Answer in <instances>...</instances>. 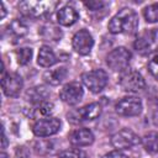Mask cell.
Listing matches in <instances>:
<instances>
[{
  "mask_svg": "<svg viewBox=\"0 0 158 158\" xmlns=\"http://www.w3.org/2000/svg\"><path fill=\"white\" fill-rule=\"evenodd\" d=\"M138 27V16L130 7L121 9L109 22L107 28L111 33H133Z\"/></svg>",
  "mask_w": 158,
  "mask_h": 158,
  "instance_id": "obj_1",
  "label": "cell"
},
{
  "mask_svg": "<svg viewBox=\"0 0 158 158\" xmlns=\"http://www.w3.org/2000/svg\"><path fill=\"white\" fill-rule=\"evenodd\" d=\"M156 40V32L154 31H146L143 32L135 42V48L137 49V52L146 54L149 53L152 49V46Z\"/></svg>",
  "mask_w": 158,
  "mask_h": 158,
  "instance_id": "obj_14",
  "label": "cell"
},
{
  "mask_svg": "<svg viewBox=\"0 0 158 158\" xmlns=\"http://www.w3.org/2000/svg\"><path fill=\"white\" fill-rule=\"evenodd\" d=\"M131 57H132V54L127 48L117 47L107 54L106 63L112 70L121 72V70H123L128 67V64L131 62Z\"/></svg>",
  "mask_w": 158,
  "mask_h": 158,
  "instance_id": "obj_4",
  "label": "cell"
},
{
  "mask_svg": "<svg viewBox=\"0 0 158 158\" xmlns=\"http://www.w3.org/2000/svg\"><path fill=\"white\" fill-rule=\"evenodd\" d=\"M84 5L91 11H100L105 6V2H102V1H86V2H84Z\"/></svg>",
  "mask_w": 158,
  "mask_h": 158,
  "instance_id": "obj_27",
  "label": "cell"
},
{
  "mask_svg": "<svg viewBox=\"0 0 158 158\" xmlns=\"http://www.w3.org/2000/svg\"><path fill=\"white\" fill-rule=\"evenodd\" d=\"M53 111V104L49 101H42L40 104H36L35 107L31 111V116L33 118H43L48 117Z\"/></svg>",
  "mask_w": 158,
  "mask_h": 158,
  "instance_id": "obj_20",
  "label": "cell"
},
{
  "mask_svg": "<svg viewBox=\"0 0 158 158\" xmlns=\"http://www.w3.org/2000/svg\"><path fill=\"white\" fill-rule=\"evenodd\" d=\"M37 63L43 68H49L57 63V57H56V54L51 47L42 46L40 48V52L37 56Z\"/></svg>",
  "mask_w": 158,
  "mask_h": 158,
  "instance_id": "obj_17",
  "label": "cell"
},
{
  "mask_svg": "<svg viewBox=\"0 0 158 158\" xmlns=\"http://www.w3.org/2000/svg\"><path fill=\"white\" fill-rule=\"evenodd\" d=\"M102 158H128L126 154H123L122 152H120V151H112V152H109V153H106Z\"/></svg>",
  "mask_w": 158,
  "mask_h": 158,
  "instance_id": "obj_28",
  "label": "cell"
},
{
  "mask_svg": "<svg viewBox=\"0 0 158 158\" xmlns=\"http://www.w3.org/2000/svg\"><path fill=\"white\" fill-rule=\"evenodd\" d=\"M41 36L43 37L44 41H53V42H57L60 37H62V32L60 30H58V27L53 26V25H47V26H43L42 30H41Z\"/></svg>",
  "mask_w": 158,
  "mask_h": 158,
  "instance_id": "obj_21",
  "label": "cell"
},
{
  "mask_svg": "<svg viewBox=\"0 0 158 158\" xmlns=\"http://www.w3.org/2000/svg\"><path fill=\"white\" fill-rule=\"evenodd\" d=\"M68 139L75 147H86L93 144L94 135L89 128H77L69 133Z\"/></svg>",
  "mask_w": 158,
  "mask_h": 158,
  "instance_id": "obj_13",
  "label": "cell"
},
{
  "mask_svg": "<svg viewBox=\"0 0 158 158\" xmlns=\"http://www.w3.org/2000/svg\"><path fill=\"white\" fill-rule=\"evenodd\" d=\"M0 158H9V156H7L5 152H2V153H1V156H0Z\"/></svg>",
  "mask_w": 158,
  "mask_h": 158,
  "instance_id": "obj_31",
  "label": "cell"
},
{
  "mask_svg": "<svg viewBox=\"0 0 158 158\" xmlns=\"http://www.w3.org/2000/svg\"><path fill=\"white\" fill-rule=\"evenodd\" d=\"M154 32H156V40L158 41V31H154Z\"/></svg>",
  "mask_w": 158,
  "mask_h": 158,
  "instance_id": "obj_32",
  "label": "cell"
},
{
  "mask_svg": "<svg viewBox=\"0 0 158 158\" xmlns=\"http://www.w3.org/2000/svg\"><path fill=\"white\" fill-rule=\"evenodd\" d=\"M107 80H109V77L104 69H94L81 74L83 84L94 94L102 91L107 84Z\"/></svg>",
  "mask_w": 158,
  "mask_h": 158,
  "instance_id": "obj_3",
  "label": "cell"
},
{
  "mask_svg": "<svg viewBox=\"0 0 158 158\" xmlns=\"http://www.w3.org/2000/svg\"><path fill=\"white\" fill-rule=\"evenodd\" d=\"M7 146V138H6V135H5V130L2 128V149L6 148Z\"/></svg>",
  "mask_w": 158,
  "mask_h": 158,
  "instance_id": "obj_30",
  "label": "cell"
},
{
  "mask_svg": "<svg viewBox=\"0 0 158 158\" xmlns=\"http://www.w3.org/2000/svg\"><path fill=\"white\" fill-rule=\"evenodd\" d=\"M120 85L125 91L128 93H138L144 90L146 88V81L141 73L137 70H127L125 72L121 78H120Z\"/></svg>",
  "mask_w": 158,
  "mask_h": 158,
  "instance_id": "obj_7",
  "label": "cell"
},
{
  "mask_svg": "<svg viewBox=\"0 0 158 158\" xmlns=\"http://www.w3.org/2000/svg\"><path fill=\"white\" fill-rule=\"evenodd\" d=\"M141 143V138L130 128H122L111 137V144L117 149H128Z\"/></svg>",
  "mask_w": 158,
  "mask_h": 158,
  "instance_id": "obj_5",
  "label": "cell"
},
{
  "mask_svg": "<svg viewBox=\"0 0 158 158\" xmlns=\"http://www.w3.org/2000/svg\"><path fill=\"white\" fill-rule=\"evenodd\" d=\"M68 75V70L65 67H58L54 69H49L43 74V80L49 85H59Z\"/></svg>",
  "mask_w": 158,
  "mask_h": 158,
  "instance_id": "obj_16",
  "label": "cell"
},
{
  "mask_svg": "<svg viewBox=\"0 0 158 158\" xmlns=\"http://www.w3.org/2000/svg\"><path fill=\"white\" fill-rule=\"evenodd\" d=\"M1 86L6 96L16 98L23 86V81L17 73H4L1 78Z\"/></svg>",
  "mask_w": 158,
  "mask_h": 158,
  "instance_id": "obj_9",
  "label": "cell"
},
{
  "mask_svg": "<svg viewBox=\"0 0 158 158\" xmlns=\"http://www.w3.org/2000/svg\"><path fill=\"white\" fill-rule=\"evenodd\" d=\"M84 95L83 86L78 81H70L65 84L60 91H59V98L62 101H64L68 105H75L78 104Z\"/></svg>",
  "mask_w": 158,
  "mask_h": 158,
  "instance_id": "obj_12",
  "label": "cell"
},
{
  "mask_svg": "<svg viewBox=\"0 0 158 158\" xmlns=\"http://www.w3.org/2000/svg\"><path fill=\"white\" fill-rule=\"evenodd\" d=\"M0 7H1V15H0V19H4L5 15H6V7H5V4L2 1H0Z\"/></svg>",
  "mask_w": 158,
  "mask_h": 158,
  "instance_id": "obj_29",
  "label": "cell"
},
{
  "mask_svg": "<svg viewBox=\"0 0 158 158\" xmlns=\"http://www.w3.org/2000/svg\"><path fill=\"white\" fill-rule=\"evenodd\" d=\"M15 54H16V58H17V63L20 65H26L31 62L32 56H33V51H32V48L22 47V48L16 49Z\"/></svg>",
  "mask_w": 158,
  "mask_h": 158,
  "instance_id": "obj_22",
  "label": "cell"
},
{
  "mask_svg": "<svg viewBox=\"0 0 158 158\" xmlns=\"http://www.w3.org/2000/svg\"><path fill=\"white\" fill-rule=\"evenodd\" d=\"M48 96H49V91L44 86H35V88H31L26 93L27 100L31 101V102H33L35 105L36 104H40L42 101H47Z\"/></svg>",
  "mask_w": 158,
  "mask_h": 158,
  "instance_id": "obj_18",
  "label": "cell"
},
{
  "mask_svg": "<svg viewBox=\"0 0 158 158\" xmlns=\"http://www.w3.org/2000/svg\"><path fill=\"white\" fill-rule=\"evenodd\" d=\"M143 105L137 96H125L115 105V111L121 116H138L142 112Z\"/></svg>",
  "mask_w": 158,
  "mask_h": 158,
  "instance_id": "obj_6",
  "label": "cell"
},
{
  "mask_svg": "<svg viewBox=\"0 0 158 158\" xmlns=\"http://www.w3.org/2000/svg\"><path fill=\"white\" fill-rule=\"evenodd\" d=\"M59 158H86V154L80 149H67L59 153Z\"/></svg>",
  "mask_w": 158,
  "mask_h": 158,
  "instance_id": "obj_25",
  "label": "cell"
},
{
  "mask_svg": "<svg viewBox=\"0 0 158 158\" xmlns=\"http://www.w3.org/2000/svg\"><path fill=\"white\" fill-rule=\"evenodd\" d=\"M72 46H73V49L77 53H79L80 56H86L91 52L93 46H94L93 36L86 30H79L73 36Z\"/></svg>",
  "mask_w": 158,
  "mask_h": 158,
  "instance_id": "obj_10",
  "label": "cell"
},
{
  "mask_svg": "<svg viewBox=\"0 0 158 158\" xmlns=\"http://www.w3.org/2000/svg\"><path fill=\"white\" fill-rule=\"evenodd\" d=\"M142 146L143 148L151 153V154H154V153H158V132L156 131H152V132H148L146 133L142 139Z\"/></svg>",
  "mask_w": 158,
  "mask_h": 158,
  "instance_id": "obj_19",
  "label": "cell"
},
{
  "mask_svg": "<svg viewBox=\"0 0 158 158\" xmlns=\"http://www.w3.org/2000/svg\"><path fill=\"white\" fill-rule=\"evenodd\" d=\"M56 6L57 2L54 1H21L19 10L27 17H40L51 14Z\"/></svg>",
  "mask_w": 158,
  "mask_h": 158,
  "instance_id": "obj_2",
  "label": "cell"
},
{
  "mask_svg": "<svg viewBox=\"0 0 158 158\" xmlns=\"http://www.w3.org/2000/svg\"><path fill=\"white\" fill-rule=\"evenodd\" d=\"M101 105L98 104V102H91V104H88L85 106H83L81 109L74 111V112H70L68 114V120L73 121L74 122H80V121H91V120H95L98 118L100 115H101Z\"/></svg>",
  "mask_w": 158,
  "mask_h": 158,
  "instance_id": "obj_11",
  "label": "cell"
},
{
  "mask_svg": "<svg viewBox=\"0 0 158 158\" xmlns=\"http://www.w3.org/2000/svg\"><path fill=\"white\" fill-rule=\"evenodd\" d=\"M9 31L14 37L19 38L27 33V26L20 20H14L9 26Z\"/></svg>",
  "mask_w": 158,
  "mask_h": 158,
  "instance_id": "obj_23",
  "label": "cell"
},
{
  "mask_svg": "<svg viewBox=\"0 0 158 158\" xmlns=\"http://www.w3.org/2000/svg\"><path fill=\"white\" fill-rule=\"evenodd\" d=\"M59 130H60V121L51 116L38 118L32 126V131L37 137H48L56 135Z\"/></svg>",
  "mask_w": 158,
  "mask_h": 158,
  "instance_id": "obj_8",
  "label": "cell"
},
{
  "mask_svg": "<svg viewBox=\"0 0 158 158\" xmlns=\"http://www.w3.org/2000/svg\"><path fill=\"white\" fill-rule=\"evenodd\" d=\"M148 70H149V73L158 80V53L154 54V56L149 59V62H148Z\"/></svg>",
  "mask_w": 158,
  "mask_h": 158,
  "instance_id": "obj_26",
  "label": "cell"
},
{
  "mask_svg": "<svg viewBox=\"0 0 158 158\" xmlns=\"http://www.w3.org/2000/svg\"><path fill=\"white\" fill-rule=\"evenodd\" d=\"M143 16L146 19L147 22H158V2L157 4H152L147 7H144L143 10Z\"/></svg>",
  "mask_w": 158,
  "mask_h": 158,
  "instance_id": "obj_24",
  "label": "cell"
},
{
  "mask_svg": "<svg viewBox=\"0 0 158 158\" xmlns=\"http://www.w3.org/2000/svg\"><path fill=\"white\" fill-rule=\"evenodd\" d=\"M79 19V14L72 6H63L58 10L57 20L62 26H72Z\"/></svg>",
  "mask_w": 158,
  "mask_h": 158,
  "instance_id": "obj_15",
  "label": "cell"
}]
</instances>
